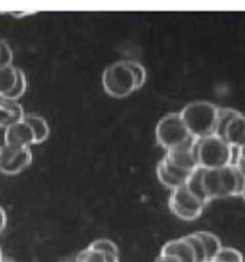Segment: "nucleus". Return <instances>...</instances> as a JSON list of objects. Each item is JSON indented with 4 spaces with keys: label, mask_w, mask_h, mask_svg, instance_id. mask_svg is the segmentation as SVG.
I'll return each instance as SVG.
<instances>
[{
    "label": "nucleus",
    "mask_w": 245,
    "mask_h": 262,
    "mask_svg": "<svg viewBox=\"0 0 245 262\" xmlns=\"http://www.w3.org/2000/svg\"><path fill=\"white\" fill-rule=\"evenodd\" d=\"M213 262H244V256L242 254L229 246H222V249L219 251V254L216 255V258L213 259Z\"/></svg>",
    "instance_id": "4be33fe9"
},
{
    "label": "nucleus",
    "mask_w": 245,
    "mask_h": 262,
    "mask_svg": "<svg viewBox=\"0 0 245 262\" xmlns=\"http://www.w3.org/2000/svg\"><path fill=\"white\" fill-rule=\"evenodd\" d=\"M197 236L200 237V241L203 242V246L206 249V258H208V262H212L216 255L219 254V251L222 249V245H220L219 237L216 236L215 233L212 232H206V230H199L196 232Z\"/></svg>",
    "instance_id": "f3484780"
},
{
    "label": "nucleus",
    "mask_w": 245,
    "mask_h": 262,
    "mask_svg": "<svg viewBox=\"0 0 245 262\" xmlns=\"http://www.w3.org/2000/svg\"><path fill=\"white\" fill-rule=\"evenodd\" d=\"M13 61V51L9 43L0 39V67H9Z\"/></svg>",
    "instance_id": "a878e982"
},
{
    "label": "nucleus",
    "mask_w": 245,
    "mask_h": 262,
    "mask_svg": "<svg viewBox=\"0 0 245 262\" xmlns=\"http://www.w3.org/2000/svg\"><path fill=\"white\" fill-rule=\"evenodd\" d=\"M239 112L231 107H218V118H216V127H215V135L219 138H225L227 127L231 123V120L238 116Z\"/></svg>",
    "instance_id": "6ab92c4d"
},
{
    "label": "nucleus",
    "mask_w": 245,
    "mask_h": 262,
    "mask_svg": "<svg viewBox=\"0 0 245 262\" xmlns=\"http://www.w3.org/2000/svg\"><path fill=\"white\" fill-rule=\"evenodd\" d=\"M16 67L13 66L0 67V96H6L13 89V85L16 83Z\"/></svg>",
    "instance_id": "aec40b11"
},
{
    "label": "nucleus",
    "mask_w": 245,
    "mask_h": 262,
    "mask_svg": "<svg viewBox=\"0 0 245 262\" xmlns=\"http://www.w3.org/2000/svg\"><path fill=\"white\" fill-rule=\"evenodd\" d=\"M128 66L131 67L134 76H135L136 89H141L144 85L145 80H147V71H145L144 66L138 61H128Z\"/></svg>",
    "instance_id": "393cba45"
},
{
    "label": "nucleus",
    "mask_w": 245,
    "mask_h": 262,
    "mask_svg": "<svg viewBox=\"0 0 245 262\" xmlns=\"http://www.w3.org/2000/svg\"><path fill=\"white\" fill-rule=\"evenodd\" d=\"M169 207L174 216L181 220H196L203 213L206 204L199 200L186 186L177 187L171 191Z\"/></svg>",
    "instance_id": "39448f33"
},
{
    "label": "nucleus",
    "mask_w": 245,
    "mask_h": 262,
    "mask_svg": "<svg viewBox=\"0 0 245 262\" xmlns=\"http://www.w3.org/2000/svg\"><path fill=\"white\" fill-rule=\"evenodd\" d=\"M232 148H242L245 146V115L239 113L238 116L231 120L227 127L225 138H223Z\"/></svg>",
    "instance_id": "ddd939ff"
},
{
    "label": "nucleus",
    "mask_w": 245,
    "mask_h": 262,
    "mask_svg": "<svg viewBox=\"0 0 245 262\" xmlns=\"http://www.w3.org/2000/svg\"><path fill=\"white\" fill-rule=\"evenodd\" d=\"M25 122L29 123V126L32 127L35 135V144H43L48 139L50 136V125L48 122L39 116V115H34V113H26L25 118H24Z\"/></svg>",
    "instance_id": "2eb2a0df"
},
{
    "label": "nucleus",
    "mask_w": 245,
    "mask_h": 262,
    "mask_svg": "<svg viewBox=\"0 0 245 262\" xmlns=\"http://www.w3.org/2000/svg\"><path fill=\"white\" fill-rule=\"evenodd\" d=\"M25 115V110L17 100L0 96V127L6 129L10 125L22 120Z\"/></svg>",
    "instance_id": "f8f14e48"
},
{
    "label": "nucleus",
    "mask_w": 245,
    "mask_h": 262,
    "mask_svg": "<svg viewBox=\"0 0 245 262\" xmlns=\"http://www.w3.org/2000/svg\"><path fill=\"white\" fill-rule=\"evenodd\" d=\"M35 144V135L32 127L24 119L5 129V145L29 148Z\"/></svg>",
    "instance_id": "6e6552de"
},
{
    "label": "nucleus",
    "mask_w": 245,
    "mask_h": 262,
    "mask_svg": "<svg viewBox=\"0 0 245 262\" xmlns=\"http://www.w3.org/2000/svg\"><path fill=\"white\" fill-rule=\"evenodd\" d=\"M220 169V183H222V199L232 197V195H241L242 188L245 186V177L237 165L231 164Z\"/></svg>",
    "instance_id": "9d476101"
},
{
    "label": "nucleus",
    "mask_w": 245,
    "mask_h": 262,
    "mask_svg": "<svg viewBox=\"0 0 245 262\" xmlns=\"http://www.w3.org/2000/svg\"><path fill=\"white\" fill-rule=\"evenodd\" d=\"M241 195H242V197L245 199V186H244V188H242V193H241Z\"/></svg>",
    "instance_id": "2f4dec72"
},
{
    "label": "nucleus",
    "mask_w": 245,
    "mask_h": 262,
    "mask_svg": "<svg viewBox=\"0 0 245 262\" xmlns=\"http://www.w3.org/2000/svg\"><path fill=\"white\" fill-rule=\"evenodd\" d=\"M155 139L161 148L169 151L190 141L192 135L180 113H169L158 120L155 126Z\"/></svg>",
    "instance_id": "20e7f679"
},
{
    "label": "nucleus",
    "mask_w": 245,
    "mask_h": 262,
    "mask_svg": "<svg viewBox=\"0 0 245 262\" xmlns=\"http://www.w3.org/2000/svg\"><path fill=\"white\" fill-rule=\"evenodd\" d=\"M3 259V254H2V249H0V261Z\"/></svg>",
    "instance_id": "473e14b6"
},
{
    "label": "nucleus",
    "mask_w": 245,
    "mask_h": 262,
    "mask_svg": "<svg viewBox=\"0 0 245 262\" xmlns=\"http://www.w3.org/2000/svg\"><path fill=\"white\" fill-rule=\"evenodd\" d=\"M76 262H119V256L103 254L101 251L87 246L81 252H78L76 256Z\"/></svg>",
    "instance_id": "a211bd4d"
},
{
    "label": "nucleus",
    "mask_w": 245,
    "mask_h": 262,
    "mask_svg": "<svg viewBox=\"0 0 245 262\" xmlns=\"http://www.w3.org/2000/svg\"><path fill=\"white\" fill-rule=\"evenodd\" d=\"M203 187L209 202L215 199H222V183H220V169L205 168L203 172Z\"/></svg>",
    "instance_id": "4468645a"
},
{
    "label": "nucleus",
    "mask_w": 245,
    "mask_h": 262,
    "mask_svg": "<svg viewBox=\"0 0 245 262\" xmlns=\"http://www.w3.org/2000/svg\"><path fill=\"white\" fill-rule=\"evenodd\" d=\"M189 241V244L192 245L193 251H195L196 262H208V258H206V249L203 246V242L200 241V237L197 236V233H190V235H186L185 236Z\"/></svg>",
    "instance_id": "5701e85b"
},
{
    "label": "nucleus",
    "mask_w": 245,
    "mask_h": 262,
    "mask_svg": "<svg viewBox=\"0 0 245 262\" xmlns=\"http://www.w3.org/2000/svg\"><path fill=\"white\" fill-rule=\"evenodd\" d=\"M26 89H28V80H26L25 73L17 68V76H16V83L13 85V89L6 94V97L9 99H13V100H19L24 94H25Z\"/></svg>",
    "instance_id": "412c9836"
},
{
    "label": "nucleus",
    "mask_w": 245,
    "mask_h": 262,
    "mask_svg": "<svg viewBox=\"0 0 245 262\" xmlns=\"http://www.w3.org/2000/svg\"><path fill=\"white\" fill-rule=\"evenodd\" d=\"M212 262H213V261H212Z\"/></svg>",
    "instance_id": "f704fd0d"
},
{
    "label": "nucleus",
    "mask_w": 245,
    "mask_h": 262,
    "mask_svg": "<svg viewBox=\"0 0 245 262\" xmlns=\"http://www.w3.org/2000/svg\"><path fill=\"white\" fill-rule=\"evenodd\" d=\"M234 165H237V168L241 171V174L245 177V161L241 160V158H237L234 161Z\"/></svg>",
    "instance_id": "cd10ccee"
},
{
    "label": "nucleus",
    "mask_w": 245,
    "mask_h": 262,
    "mask_svg": "<svg viewBox=\"0 0 245 262\" xmlns=\"http://www.w3.org/2000/svg\"><path fill=\"white\" fill-rule=\"evenodd\" d=\"M160 255L174 258L178 262H196L195 251L185 236L180 237V239L169 241L166 245L162 246Z\"/></svg>",
    "instance_id": "9b49d317"
},
{
    "label": "nucleus",
    "mask_w": 245,
    "mask_h": 262,
    "mask_svg": "<svg viewBox=\"0 0 245 262\" xmlns=\"http://www.w3.org/2000/svg\"><path fill=\"white\" fill-rule=\"evenodd\" d=\"M0 152H2V146H0Z\"/></svg>",
    "instance_id": "72a5a7b5"
},
{
    "label": "nucleus",
    "mask_w": 245,
    "mask_h": 262,
    "mask_svg": "<svg viewBox=\"0 0 245 262\" xmlns=\"http://www.w3.org/2000/svg\"><path fill=\"white\" fill-rule=\"evenodd\" d=\"M155 262H178L177 259H174V258H170V256H164V255H160L158 258H157V261Z\"/></svg>",
    "instance_id": "c85d7f7f"
},
{
    "label": "nucleus",
    "mask_w": 245,
    "mask_h": 262,
    "mask_svg": "<svg viewBox=\"0 0 245 262\" xmlns=\"http://www.w3.org/2000/svg\"><path fill=\"white\" fill-rule=\"evenodd\" d=\"M189 176H190V172H186L183 169L174 167L171 162H169V160L166 157L157 165V178H158V181L170 190H174L177 187L185 186Z\"/></svg>",
    "instance_id": "1a4fd4ad"
},
{
    "label": "nucleus",
    "mask_w": 245,
    "mask_h": 262,
    "mask_svg": "<svg viewBox=\"0 0 245 262\" xmlns=\"http://www.w3.org/2000/svg\"><path fill=\"white\" fill-rule=\"evenodd\" d=\"M6 223H8V217H6V211H5V209L0 206V233L5 230V228H6Z\"/></svg>",
    "instance_id": "bb28decb"
},
{
    "label": "nucleus",
    "mask_w": 245,
    "mask_h": 262,
    "mask_svg": "<svg viewBox=\"0 0 245 262\" xmlns=\"http://www.w3.org/2000/svg\"><path fill=\"white\" fill-rule=\"evenodd\" d=\"M234 151L235 148L216 135L196 139L197 162L203 168H223L234 164Z\"/></svg>",
    "instance_id": "f03ea898"
},
{
    "label": "nucleus",
    "mask_w": 245,
    "mask_h": 262,
    "mask_svg": "<svg viewBox=\"0 0 245 262\" xmlns=\"http://www.w3.org/2000/svg\"><path fill=\"white\" fill-rule=\"evenodd\" d=\"M203 172H205V168H203V167H200V165L196 167V168L190 172V176L187 178L185 186H186L199 200H202L203 203L208 204L209 203V199H208L206 191H205V187H203Z\"/></svg>",
    "instance_id": "dca6fc26"
},
{
    "label": "nucleus",
    "mask_w": 245,
    "mask_h": 262,
    "mask_svg": "<svg viewBox=\"0 0 245 262\" xmlns=\"http://www.w3.org/2000/svg\"><path fill=\"white\" fill-rule=\"evenodd\" d=\"M32 162V152L29 148L3 145L0 152V172L15 176L22 172Z\"/></svg>",
    "instance_id": "423d86ee"
},
{
    "label": "nucleus",
    "mask_w": 245,
    "mask_h": 262,
    "mask_svg": "<svg viewBox=\"0 0 245 262\" xmlns=\"http://www.w3.org/2000/svg\"><path fill=\"white\" fill-rule=\"evenodd\" d=\"M237 158H241V160L245 161V146L239 148V149L237 148Z\"/></svg>",
    "instance_id": "c756f323"
},
{
    "label": "nucleus",
    "mask_w": 245,
    "mask_h": 262,
    "mask_svg": "<svg viewBox=\"0 0 245 262\" xmlns=\"http://www.w3.org/2000/svg\"><path fill=\"white\" fill-rule=\"evenodd\" d=\"M0 262H16V261H13V259H6V258H3L2 261Z\"/></svg>",
    "instance_id": "7c9ffc66"
},
{
    "label": "nucleus",
    "mask_w": 245,
    "mask_h": 262,
    "mask_svg": "<svg viewBox=\"0 0 245 262\" xmlns=\"http://www.w3.org/2000/svg\"><path fill=\"white\" fill-rule=\"evenodd\" d=\"M169 162H171L174 167L183 169L186 172H192L196 167H199L197 155H196V139L192 138L185 144L174 146L169 151H166L164 155Z\"/></svg>",
    "instance_id": "0eeeda50"
},
{
    "label": "nucleus",
    "mask_w": 245,
    "mask_h": 262,
    "mask_svg": "<svg viewBox=\"0 0 245 262\" xmlns=\"http://www.w3.org/2000/svg\"><path fill=\"white\" fill-rule=\"evenodd\" d=\"M90 248L93 249H97V251H101L103 254H109V255H116L119 256V249L116 244H113L109 239H96L90 244Z\"/></svg>",
    "instance_id": "b1692460"
},
{
    "label": "nucleus",
    "mask_w": 245,
    "mask_h": 262,
    "mask_svg": "<svg viewBox=\"0 0 245 262\" xmlns=\"http://www.w3.org/2000/svg\"><path fill=\"white\" fill-rule=\"evenodd\" d=\"M180 115L185 120L192 138L200 139L215 135L218 106H215L213 103L205 100L189 103L180 112Z\"/></svg>",
    "instance_id": "f257e3e1"
},
{
    "label": "nucleus",
    "mask_w": 245,
    "mask_h": 262,
    "mask_svg": "<svg viewBox=\"0 0 245 262\" xmlns=\"http://www.w3.org/2000/svg\"><path fill=\"white\" fill-rule=\"evenodd\" d=\"M103 90L115 99H125L132 94L136 89L135 76L128 61H116L105 68L101 74Z\"/></svg>",
    "instance_id": "7ed1b4c3"
}]
</instances>
